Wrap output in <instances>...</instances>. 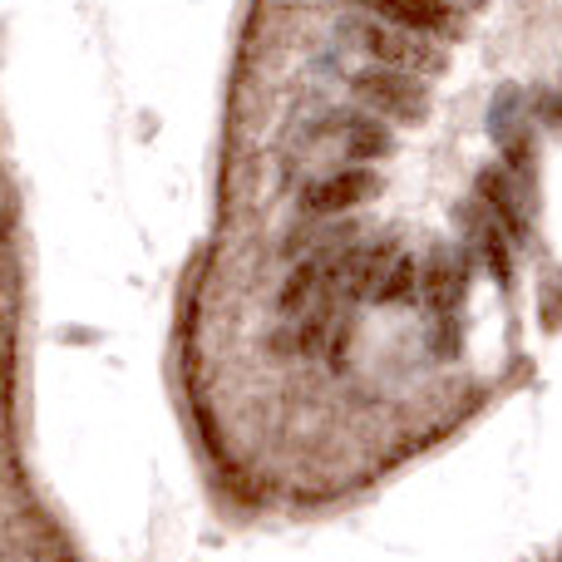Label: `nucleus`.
Here are the masks:
<instances>
[{"mask_svg": "<svg viewBox=\"0 0 562 562\" xmlns=\"http://www.w3.org/2000/svg\"><path fill=\"white\" fill-rule=\"evenodd\" d=\"M350 94H356L366 109H375V114L400 119V124H419V119L429 114V89L419 85V79L395 75V69H380V65L350 75Z\"/></svg>", "mask_w": 562, "mask_h": 562, "instance_id": "nucleus-1", "label": "nucleus"}, {"mask_svg": "<svg viewBox=\"0 0 562 562\" xmlns=\"http://www.w3.org/2000/svg\"><path fill=\"white\" fill-rule=\"evenodd\" d=\"M360 45L380 59V69L395 65L400 69H415V75H439L445 69V55H439L429 40L405 35V30H390V25H360Z\"/></svg>", "mask_w": 562, "mask_h": 562, "instance_id": "nucleus-2", "label": "nucleus"}, {"mask_svg": "<svg viewBox=\"0 0 562 562\" xmlns=\"http://www.w3.org/2000/svg\"><path fill=\"white\" fill-rule=\"evenodd\" d=\"M419 291H425L429 311L449 321L459 311V301H464V257H454L449 247H435L429 267L419 272Z\"/></svg>", "mask_w": 562, "mask_h": 562, "instance_id": "nucleus-3", "label": "nucleus"}, {"mask_svg": "<svg viewBox=\"0 0 562 562\" xmlns=\"http://www.w3.org/2000/svg\"><path fill=\"white\" fill-rule=\"evenodd\" d=\"M375 188H380V178L370 173V168H346V173H330L326 183H316V188L306 193V213H316V217L346 213V207L366 203Z\"/></svg>", "mask_w": 562, "mask_h": 562, "instance_id": "nucleus-4", "label": "nucleus"}, {"mask_svg": "<svg viewBox=\"0 0 562 562\" xmlns=\"http://www.w3.org/2000/svg\"><path fill=\"white\" fill-rule=\"evenodd\" d=\"M340 144L350 158H390L395 154V134L380 119L366 114H340Z\"/></svg>", "mask_w": 562, "mask_h": 562, "instance_id": "nucleus-5", "label": "nucleus"}, {"mask_svg": "<svg viewBox=\"0 0 562 562\" xmlns=\"http://www.w3.org/2000/svg\"><path fill=\"white\" fill-rule=\"evenodd\" d=\"M375 15H380V25H400L405 35H419V40L429 30L454 25V10H445V5H375Z\"/></svg>", "mask_w": 562, "mask_h": 562, "instance_id": "nucleus-6", "label": "nucleus"}, {"mask_svg": "<svg viewBox=\"0 0 562 562\" xmlns=\"http://www.w3.org/2000/svg\"><path fill=\"white\" fill-rule=\"evenodd\" d=\"M326 267H330V262H321V257H311V262H301L296 272H291L286 291H281V311H296V306H306V301L316 296V286H326Z\"/></svg>", "mask_w": 562, "mask_h": 562, "instance_id": "nucleus-7", "label": "nucleus"}, {"mask_svg": "<svg viewBox=\"0 0 562 562\" xmlns=\"http://www.w3.org/2000/svg\"><path fill=\"white\" fill-rule=\"evenodd\" d=\"M415 286H419V267L409 262V257H395V267L385 272V281H380L375 296H380V301H405Z\"/></svg>", "mask_w": 562, "mask_h": 562, "instance_id": "nucleus-8", "label": "nucleus"}, {"mask_svg": "<svg viewBox=\"0 0 562 562\" xmlns=\"http://www.w3.org/2000/svg\"><path fill=\"white\" fill-rule=\"evenodd\" d=\"M479 243H484V252H488V267H494V277H498V281H508V237L498 233L494 223H484V227H479Z\"/></svg>", "mask_w": 562, "mask_h": 562, "instance_id": "nucleus-9", "label": "nucleus"}]
</instances>
